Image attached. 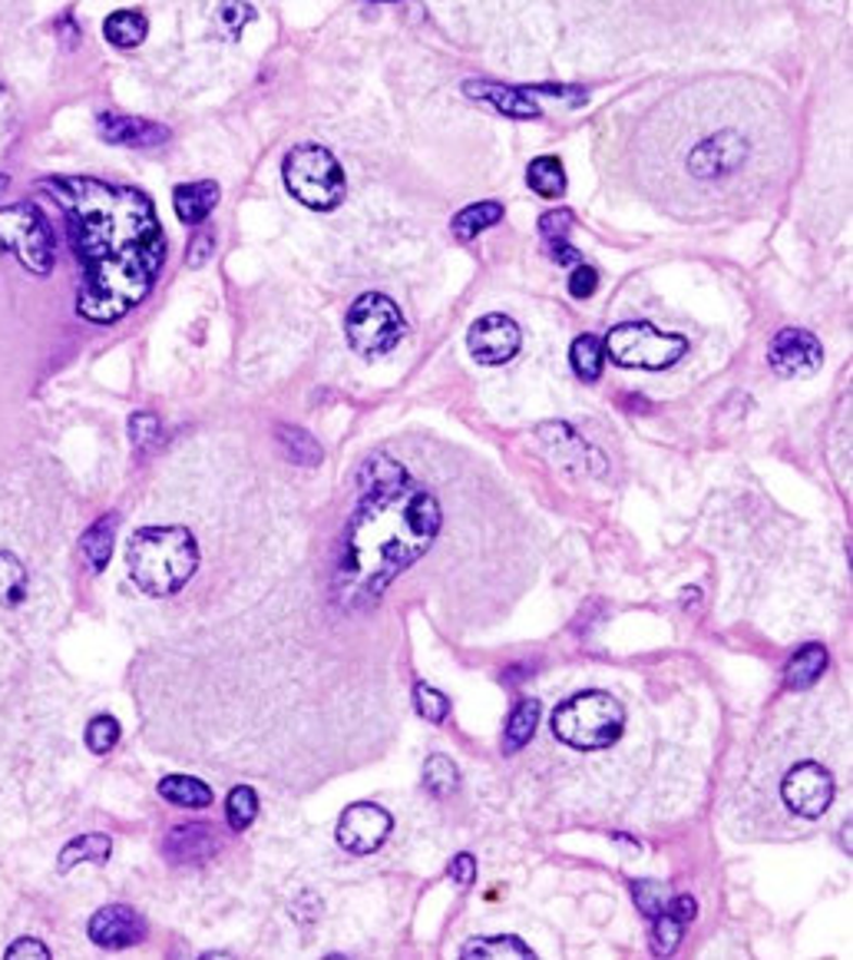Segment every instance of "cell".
Listing matches in <instances>:
<instances>
[{"label": "cell", "instance_id": "obj_17", "mask_svg": "<svg viewBox=\"0 0 853 960\" xmlns=\"http://www.w3.org/2000/svg\"><path fill=\"white\" fill-rule=\"evenodd\" d=\"M540 438L546 441V447L559 457V464L572 467L576 473H606V460H603V451H595L582 441V434H576L569 424L556 421V424H543L540 428Z\"/></svg>", "mask_w": 853, "mask_h": 960}, {"label": "cell", "instance_id": "obj_28", "mask_svg": "<svg viewBox=\"0 0 853 960\" xmlns=\"http://www.w3.org/2000/svg\"><path fill=\"white\" fill-rule=\"evenodd\" d=\"M527 183L543 199L563 196L566 193V170L559 163V156H536L530 163V170H527Z\"/></svg>", "mask_w": 853, "mask_h": 960}, {"label": "cell", "instance_id": "obj_11", "mask_svg": "<svg viewBox=\"0 0 853 960\" xmlns=\"http://www.w3.org/2000/svg\"><path fill=\"white\" fill-rule=\"evenodd\" d=\"M391 828H394V819L387 809H381L374 802H355L341 812L334 838L351 854H371L387 841Z\"/></svg>", "mask_w": 853, "mask_h": 960}, {"label": "cell", "instance_id": "obj_21", "mask_svg": "<svg viewBox=\"0 0 853 960\" xmlns=\"http://www.w3.org/2000/svg\"><path fill=\"white\" fill-rule=\"evenodd\" d=\"M116 527H120V517L116 514H107V517H100L87 533L79 537V553L90 564L94 574L107 570V564H110L113 543H116Z\"/></svg>", "mask_w": 853, "mask_h": 960}, {"label": "cell", "instance_id": "obj_26", "mask_svg": "<svg viewBox=\"0 0 853 960\" xmlns=\"http://www.w3.org/2000/svg\"><path fill=\"white\" fill-rule=\"evenodd\" d=\"M467 960H493V957H514V960H527V957H536L530 944H523L520 937L514 934H496V937H473L463 944L460 950Z\"/></svg>", "mask_w": 853, "mask_h": 960}, {"label": "cell", "instance_id": "obj_12", "mask_svg": "<svg viewBox=\"0 0 853 960\" xmlns=\"http://www.w3.org/2000/svg\"><path fill=\"white\" fill-rule=\"evenodd\" d=\"M520 345H523L520 325L509 315H499V311L477 318L467 332L470 355L477 358V365H490V368L514 361L520 355Z\"/></svg>", "mask_w": 853, "mask_h": 960}, {"label": "cell", "instance_id": "obj_15", "mask_svg": "<svg viewBox=\"0 0 853 960\" xmlns=\"http://www.w3.org/2000/svg\"><path fill=\"white\" fill-rule=\"evenodd\" d=\"M87 934L103 950H126L146 937V921L129 904H107L90 918Z\"/></svg>", "mask_w": 853, "mask_h": 960}, {"label": "cell", "instance_id": "obj_18", "mask_svg": "<svg viewBox=\"0 0 853 960\" xmlns=\"http://www.w3.org/2000/svg\"><path fill=\"white\" fill-rule=\"evenodd\" d=\"M215 845H219V838L212 835L209 825L189 822V825H180V828L169 832V838H165V858L176 861V864H193V861L209 858Z\"/></svg>", "mask_w": 853, "mask_h": 960}, {"label": "cell", "instance_id": "obj_35", "mask_svg": "<svg viewBox=\"0 0 853 960\" xmlns=\"http://www.w3.org/2000/svg\"><path fill=\"white\" fill-rule=\"evenodd\" d=\"M83 739H87V749H90V752L107 755V752H113L116 742H120V723H116L113 715H94V718H90V726H87V733H83Z\"/></svg>", "mask_w": 853, "mask_h": 960}, {"label": "cell", "instance_id": "obj_44", "mask_svg": "<svg viewBox=\"0 0 853 960\" xmlns=\"http://www.w3.org/2000/svg\"><path fill=\"white\" fill-rule=\"evenodd\" d=\"M447 871H450V877H454L457 885H463V888H467V885H473V882H477V858H473V854H467V851H460V854L450 861V867H447Z\"/></svg>", "mask_w": 853, "mask_h": 960}, {"label": "cell", "instance_id": "obj_3", "mask_svg": "<svg viewBox=\"0 0 853 960\" xmlns=\"http://www.w3.org/2000/svg\"><path fill=\"white\" fill-rule=\"evenodd\" d=\"M444 510L417 488L400 460L374 454L358 470V507L345 527L334 567V600L345 610L374 606L384 590L434 546Z\"/></svg>", "mask_w": 853, "mask_h": 960}, {"label": "cell", "instance_id": "obj_6", "mask_svg": "<svg viewBox=\"0 0 853 960\" xmlns=\"http://www.w3.org/2000/svg\"><path fill=\"white\" fill-rule=\"evenodd\" d=\"M285 189L314 212H331L345 202L348 180L331 149L321 143H298L285 152L282 163Z\"/></svg>", "mask_w": 853, "mask_h": 960}, {"label": "cell", "instance_id": "obj_20", "mask_svg": "<svg viewBox=\"0 0 853 960\" xmlns=\"http://www.w3.org/2000/svg\"><path fill=\"white\" fill-rule=\"evenodd\" d=\"M110 854H113V838L100 835V832H90V835H79V838L63 845V851L57 858V867H60V874H66L76 864H107Z\"/></svg>", "mask_w": 853, "mask_h": 960}, {"label": "cell", "instance_id": "obj_22", "mask_svg": "<svg viewBox=\"0 0 853 960\" xmlns=\"http://www.w3.org/2000/svg\"><path fill=\"white\" fill-rule=\"evenodd\" d=\"M159 795L165 798L169 805H180V809H193V812H202L212 805V788L202 781V778H193V775H165L159 781Z\"/></svg>", "mask_w": 853, "mask_h": 960}, {"label": "cell", "instance_id": "obj_10", "mask_svg": "<svg viewBox=\"0 0 853 960\" xmlns=\"http://www.w3.org/2000/svg\"><path fill=\"white\" fill-rule=\"evenodd\" d=\"M833 791H837L833 775L820 762H798L781 778V798L788 812L804 822H814L830 809Z\"/></svg>", "mask_w": 853, "mask_h": 960}, {"label": "cell", "instance_id": "obj_2", "mask_svg": "<svg viewBox=\"0 0 853 960\" xmlns=\"http://www.w3.org/2000/svg\"><path fill=\"white\" fill-rule=\"evenodd\" d=\"M40 189L60 206L73 256L83 269L76 315L113 325L156 285L165 262V235L152 199L136 186L94 176H50Z\"/></svg>", "mask_w": 853, "mask_h": 960}, {"label": "cell", "instance_id": "obj_8", "mask_svg": "<svg viewBox=\"0 0 853 960\" xmlns=\"http://www.w3.org/2000/svg\"><path fill=\"white\" fill-rule=\"evenodd\" d=\"M0 253H11L37 279L53 272L57 266L53 232L37 206L30 202L0 206Z\"/></svg>", "mask_w": 853, "mask_h": 960}, {"label": "cell", "instance_id": "obj_29", "mask_svg": "<svg viewBox=\"0 0 853 960\" xmlns=\"http://www.w3.org/2000/svg\"><path fill=\"white\" fill-rule=\"evenodd\" d=\"M499 219H503V206L499 202H477V206H467V209H460L454 216L450 232L460 238V243H467V238H477L480 232L493 229Z\"/></svg>", "mask_w": 853, "mask_h": 960}, {"label": "cell", "instance_id": "obj_13", "mask_svg": "<svg viewBox=\"0 0 853 960\" xmlns=\"http://www.w3.org/2000/svg\"><path fill=\"white\" fill-rule=\"evenodd\" d=\"M767 365H771V371L781 378H807V374L820 371L824 348L811 332L784 329L775 335L771 345H767Z\"/></svg>", "mask_w": 853, "mask_h": 960}, {"label": "cell", "instance_id": "obj_34", "mask_svg": "<svg viewBox=\"0 0 853 960\" xmlns=\"http://www.w3.org/2000/svg\"><path fill=\"white\" fill-rule=\"evenodd\" d=\"M652 921H655V927H652V950H655L658 957L675 953L678 944H681V937H685V921H678L671 911H662V914H655Z\"/></svg>", "mask_w": 853, "mask_h": 960}, {"label": "cell", "instance_id": "obj_32", "mask_svg": "<svg viewBox=\"0 0 853 960\" xmlns=\"http://www.w3.org/2000/svg\"><path fill=\"white\" fill-rule=\"evenodd\" d=\"M423 788L434 798H447L460 788V772L447 755H431L423 762Z\"/></svg>", "mask_w": 853, "mask_h": 960}, {"label": "cell", "instance_id": "obj_14", "mask_svg": "<svg viewBox=\"0 0 853 960\" xmlns=\"http://www.w3.org/2000/svg\"><path fill=\"white\" fill-rule=\"evenodd\" d=\"M463 94L477 103H486L493 107L496 113L503 116H514V120H536L543 113V103L536 100L540 90L533 87H509V84H490V79H467L463 84Z\"/></svg>", "mask_w": 853, "mask_h": 960}, {"label": "cell", "instance_id": "obj_23", "mask_svg": "<svg viewBox=\"0 0 853 960\" xmlns=\"http://www.w3.org/2000/svg\"><path fill=\"white\" fill-rule=\"evenodd\" d=\"M824 669H827V650L820 643H807L791 656V663L784 669V682H788V689L804 692L824 676Z\"/></svg>", "mask_w": 853, "mask_h": 960}, {"label": "cell", "instance_id": "obj_46", "mask_svg": "<svg viewBox=\"0 0 853 960\" xmlns=\"http://www.w3.org/2000/svg\"><path fill=\"white\" fill-rule=\"evenodd\" d=\"M549 256H553L559 266H569V269L582 266V256L566 243V238H549Z\"/></svg>", "mask_w": 853, "mask_h": 960}, {"label": "cell", "instance_id": "obj_19", "mask_svg": "<svg viewBox=\"0 0 853 960\" xmlns=\"http://www.w3.org/2000/svg\"><path fill=\"white\" fill-rule=\"evenodd\" d=\"M219 199H222V193H219V183H212V180L183 183L173 189V209L186 225H202L212 216V209L219 206Z\"/></svg>", "mask_w": 853, "mask_h": 960}, {"label": "cell", "instance_id": "obj_16", "mask_svg": "<svg viewBox=\"0 0 853 960\" xmlns=\"http://www.w3.org/2000/svg\"><path fill=\"white\" fill-rule=\"evenodd\" d=\"M97 130L107 143L129 146V149H149L162 146L169 139V126L152 123L146 116H129V113H97Z\"/></svg>", "mask_w": 853, "mask_h": 960}, {"label": "cell", "instance_id": "obj_37", "mask_svg": "<svg viewBox=\"0 0 853 960\" xmlns=\"http://www.w3.org/2000/svg\"><path fill=\"white\" fill-rule=\"evenodd\" d=\"M632 895H635V904H639V911H642L645 918H655V914H662V911L668 908V901H671V891H668V885H662V882H652V877H645V882H635Z\"/></svg>", "mask_w": 853, "mask_h": 960}, {"label": "cell", "instance_id": "obj_48", "mask_svg": "<svg viewBox=\"0 0 853 960\" xmlns=\"http://www.w3.org/2000/svg\"><path fill=\"white\" fill-rule=\"evenodd\" d=\"M8 186H11V176H8V173H0V193H4Z\"/></svg>", "mask_w": 853, "mask_h": 960}, {"label": "cell", "instance_id": "obj_33", "mask_svg": "<svg viewBox=\"0 0 853 960\" xmlns=\"http://www.w3.org/2000/svg\"><path fill=\"white\" fill-rule=\"evenodd\" d=\"M225 819L235 832H245L255 819H259V791L251 785H235L225 798Z\"/></svg>", "mask_w": 853, "mask_h": 960}, {"label": "cell", "instance_id": "obj_39", "mask_svg": "<svg viewBox=\"0 0 853 960\" xmlns=\"http://www.w3.org/2000/svg\"><path fill=\"white\" fill-rule=\"evenodd\" d=\"M14 130H17V113H14V100L11 94L0 87V156H4L14 143Z\"/></svg>", "mask_w": 853, "mask_h": 960}, {"label": "cell", "instance_id": "obj_1", "mask_svg": "<svg viewBox=\"0 0 853 960\" xmlns=\"http://www.w3.org/2000/svg\"><path fill=\"white\" fill-rule=\"evenodd\" d=\"M794 163V126L775 90L705 76L658 100L632 136L642 193L675 219H725L771 196Z\"/></svg>", "mask_w": 853, "mask_h": 960}, {"label": "cell", "instance_id": "obj_7", "mask_svg": "<svg viewBox=\"0 0 853 960\" xmlns=\"http://www.w3.org/2000/svg\"><path fill=\"white\" fill-rule=\"evenodd\" d=\"M345 335H348V345L361 358H368V361L384 358L407 335L404 311L397 308V301L391 295L364 292L355 298V305L345 315Z\"/></svg>", "mask_w": 853, "mask_h": 960}, {"label": "cell", "instance_id": "obj_31", "mask_svg": "<svg viewBox=\"0 0 853 960\" xmlns=\"http://www.w3.org/2000/svg\"><path fill=\"white\" fill-rule=\"evenodd\" d=\"M27 596V570L11 550H0V603L17 606Z\"/></svg>", "mask_w": 853, "mask_h": 960}, {"label": "cell", "instance_id": "obj_30", "mask_svg": "<svg viewBox=\"0 0 853 960\" xmlns=\"http://www.w3.org/2000/svg\"><path fill=\"white\" fill-rule=\"evenodd\" d=\"M569 365L579 378L585 381H595L603 374V365H606V348H603V339L595 335H579L569 348Z\"/></svg>", "mask_w": 853, "mask_h": 960}, {"label": "cell", "instance_id": "obj_4", "mask_svg": "<svg viewBox=\"0 0 853 960\" xmlns=\"http://www.w3.org/2000/svg\"><path fill=\"white\" fill-rule=\"evenodd\" d=\"M126 567L146 596H173L199 567V543L186 527H143L126 543Z\"/></svg>", "mask_w": 853, "mask_h": 960}, {"label": "cell", "instance_id": "obj_38", "mask_svg": "<svg viewBox=\"0 0 853 960\" xmlns=\"http://www.w3.org/2000/svg\"><path fill=\"white\" fill-rule=\"evenodd\" d=\"M156 438H159V418L156 415L143 411V415L129 418V441H133L136 451H146Z\"/></svg>", "mask_w": 853, "mask_h": 960}, {"label": "cell", "instance_id": "obj_25", "mask_svg": "<svg viewBox=\"0 0 853 960\" xmlns=\"http://www.w3.org/2000/svg\"><path fill=\"white\" fill-rule=\"evenodd\" d=\"M536 726H540V702H536V699H523V702H517L514 712H509V718H506L503 749H506V752H520V749L533 739Z\"/></svg>", "mask_w": 853, "mask_h": 960}, {"label": "cell", "instance_id": "obj_42", "mask_svg": "<svg viewBox=\"0 0 853 960\" xmlns=\"http://www.w3.org/2000/svg\"><path fill=\"white\" fill-rule=\"evenodd\" d=\"M24 957H34V960H47L50 957V947L37 937H21L8 947V960H24Z\"/></svg>", "mask_w": 853, "mask_h": 960}, {"label": "cell", "instance_id": "obj_43", "mask_svg": "<svg viewBox=\"0 0 853 960\" xmlns=\"http://www.w3.org/2000/svg\"><path fill=\"white\" fill-rule=\"evenodd\" d=\"M212 249H215L212 232L199 229V232L193 235V246H189V266H193V269H202V266L212 259Z\"/></svg>", "mask_w": 853, "mask_h": 960}, {"label": "cell", "instance_id": "obj_9", "mask_svg": "<svg viewBox=\"0 0 853 960\" xmlns=\"http://www.w3.org/2000/svg\"><path fill=\"white\" fill-rule=\"evenodd\" d=\"M603 348L622 368L665 371L689 355V339L662 332L652 322H622L606 335Z\"/></svg>", "mask_w": 853, "mask_h": 960}, {"label": "cell", "instance_id": "obj_27", "mask_svg": "<svg viewBox=\"0 0 853 960\" xmlns=\"http://www.w3.org/2000/svg\"><path fill=\"white\" fill-rule=\"evenodd\" d=\"M149 34V21L139 11H113L103 24V37L120 47V50H133L146 40Z\"/></svg>", "mask_w": 853, "mask_h": 960}, {"label": "cell", "instance_id": "obj_47", "mask_svg": "<svg viewBox=\"0 0 853 960\" xmlns=\"http://www.w3.org/2000/svg\"><path fill=\"white\" fill-rule=\"evenodd\" d=\"M665 911H671L678 921H685V924H689V921L699 914V908H695V898H689V895H678V898H671Z\"/></svg>", "mask_w": 853, "mask_h": 960}, {"label": "cell", "instance_id": "obj_40", "mask_svg": "<svg viewBox=\"0 0 853 960\" xmlns=\"http://www.w3.org/2000/svg\"><path fill=\"white\" fill-rule=\"evenodd\" d=\"M595 288H599V272H595L592 266H576L572 269V275H569V295L572 298H592L595 295Z\"/></svg>", "mask_w": 853, "mask_h": 960}, {"label": "cell", "instance_id": "obj_36", "mask_svg": "<svg viewBox=\"0 0 853 960\" xmlns=\"http://www.w3.org/2000/svg\"><path fill=\"white\" fill-rule=\"evenodd\" d=\"M413 705H417V712L426 718V723H444V718L450 715V699L441 689L426 686V682L413 686Z\"/></svg>", "mask_w": 853, "mask_h": 960}, {"label": "cell", "instance_id": "obj_45", "mask_svg": "<svg viewBox=\"0 0 853 960\" xmlns=\"http://www.w3.org/2000/svg\"><path fill=\"white\" fill-rule=\"evenodd\" d=\"M569 229H572V212H569V209L546 212V216L540 219V232H543V235H549V238H563Z\"/></svg>", "mask_w": 853, "mask_h": 960}, {"label": "cell", "instance_id": "obj_41", "mask_svg": "<svg viewBox=\"0 0 853 960\" xmlns=\"http://www.w3.org/2000/svg\"><path fill=\"white\" fill-rule=\"evenodd\" d=\"M251 17H255V11L245 8V4H222V8L215 11V21L222 24V30H225L228 37L242 34V27H245Z\"/></svg>", "mask_w": 853, "mask_h": 960}, {"label": "cell", "instance_id": "obj_24", "mask_svg": "<svg viewBox=\"0 0 853 960\" xmlns=\"http://www.w3.org/2000/svg\"><path fill=\"white\" fill-rule=\"evenodd\" d=\"M275 444L279 451L292 460V464H301V467H318L324 460L321 454V444L298 424H279L275 428Z\"/></svg>", "mask_w": 853, "mask_h": 960}, {"label": "cell", "instance_id": "obj_5", "mask_svg": "<svg viewBox=\"0 0 853 960\" xmlns=\"http://www.w3.org/2000/svg\"><path fill=\"white\" fill-rule=\"evenodd\" d=\"M626 729V709L616 696L603 689H589L569 696L553 712V736L579 752L609 749Z\"/></svg>", "mask_w": 853, "mask_h": 960}]
</instances>
